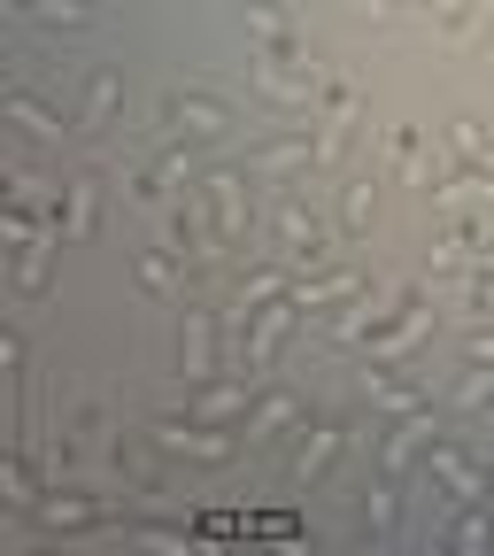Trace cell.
Instances as JSON below:
<instances>
[{
  "instance_id": "cell-1",
  "label": "cell",
  "mask_w": 494,
  "mask_h": 556,
  "mask_svg": "<svg viewBox=\"0 0 494 556\" xmlns=\"http://www.w3.org/2000/svg\"><path fill=\"white\" fill-rule=\"evenodd\" d=\"M433 479H448L464 503H479V495H486V479H479V471H471L464 456H448V448H433Z\"/></svg>"
},
{
  "instance_id": "cell-2",
  "label": "cell",
  "mask_w": 494,
  "mask_h": 556,
  "mask_svg": "<svg viewBox=\"0 0 494 556\" xmlns=\"http://www.w3.org/2000/svg\"><path fill=\"white\" fill-rule=\"evenodd\" d=\"M155 441L163 448H186V456H225L232 441H217V433H186V426H155Z\"/></svg>"
},
{
  "instance_id": "cell-3",
  "label": "cell",
  "mask_w": 494,
  "mask_h": 556,
  "mask_svg": "<svg viewBox=\"0 0 494 556\" xmlns=\"http://www.w3.org/2000/svg\"><path fill=\"white\" fill-rule=\"evenodd\" d=\"M178 116H186L193 131H225V109H217V101H178Z\"/></svg>"
},
{
  "instance_id": "cell-4",
  "label": "cell",
  "mask_w": 494,
  "mask_h": 556,
  "mask_svg": "<svg viewBox=\"0 0 494 556\" xmlns=\"http://www.w3.org/2000/svg\"><path fill=\"white\" fill-rule=\"evenodd\" d=\"M287 240H294L302 255H317V217H302V208H287Z\"/></svg>"
},
{
  "instance_id": "cell-5",
  "label": "cell",
  "mask_w": 494,
  "mask_h": 556,
  "mask_svg": "<svg viewBox=\"0 0 494 556\" xmlns=\"http://www.w3.org/2000/svg\"><path fill=\"white\" fill-rule=\"evenodd\" d=\"M9 109H16V116H24V124H31V131H62V124H54V116H47V109H39V101H24V93H16V101H9Z\"/></svg>"
},
{
  "instance_id": "cell-6",
  "label": "cell",
  "mask_w": 494,
  "mask_h": 556,
  "mask_svg": "<svg viewBox=\"0 0 494 556\" xmlns=\"http://www.w3.org/2000/svg\"><path fill=\"white\" fill-rule=\"evenodd\" d=\"M302 155H309V148H302V139H287V148H270V155H263V170H294Z\"/></svg>"
},
{
  "instance_id": "cell-7",
  "label": "cell",
  "mask_w": 494,
  "mask_h": 556,
  "mask_svg": "<svg viewBox=\"0 0 494 556\" xmlns=\"http://www.w3.org/2000/svg\"><path fill=\"white\" fill-rule=\"evenodd\" d=\"M109 109H116V86H109V78H101V86H93V101H86V124H101V116H109Z\"/></svg>"
}]
</instances>
